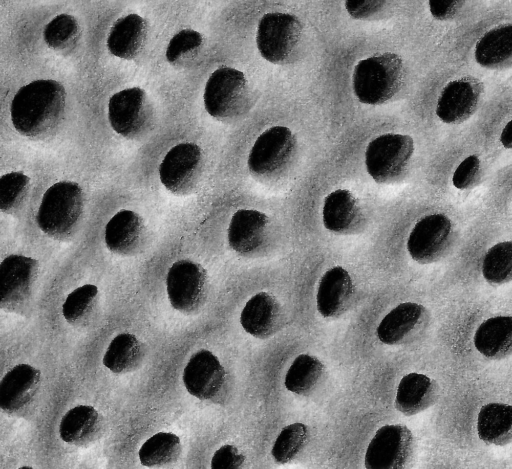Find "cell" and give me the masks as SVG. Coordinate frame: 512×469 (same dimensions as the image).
Instances as JSON below:
<instances>
[{
  "label": "cell",
  "instance_id": "27",
  "mask_svg": "<svg viewBox=\"0 0 512 469\" xmlns=\"http://www.w3.org/2000/svg\"><path fill=\"white\" fill-rule=\"evenodd\" d=\"M475 59L487 69L512 67V24L495 27L476 43Z\"/></svg>",
  "mask_w": 512,
  "mask_h": 469
},
{
  "label": "cell",
  "instance_id": "16",
  "mask_svg": "<svg viewBox=\"0 0 512 469\" xmlns=\"http://www.w3.org/2000/svg\"><path fill=\"white\" fill-rule=\"evenodd\" d=\"M225 380V369L208 350L192 355L183 371V383L187 391L201 400L215 397L223 388Z\"/></svg>",
  "mask_w": 512,
  "mask_h": 469
},
{
  "label": "cell",
  "instance_id": "5",
  "mask_svg": "<svg viewBox=\"0 0 512 469\" xmlns=\"http://www.w3.org/2000/svg\"><path fill=\"white\" fill-rule=\"evenodd\" d=\"M302 36L303 27L296 16L270 12L258 23L256 44L264 59L273 64H285L296 54Z\"/></svg>",
  "mask_w": 512,
  "mask_h": 469
},
{
  "label": "cell",
  "instance_id": "15",
  "mask_svg": "<svg viewBox=\"0 0 512 469\" xmlns=\"http://www.w3.org/2000/svg\"><path fill=\"white\" fill-rule=\"evenodd\" d=\"M429 313L423 305L405 302L394 307L380 321L376 333L386 345H400L415 340L426 329Z\"/></svg>",
  "mask_w": 512,
  "mask_h": 469
},
{
  "label": "cell",
  "instance_id": "30",
  "mask_svg": "<svg viewBox=\"0 0 512 469\" xmlns=\"http://www.w3.org/2000/svg\"><path fill=\"white\" fill-rule=\"evenodd\" d=\"M324 371L322 362L315 356L300 354L290 365L284 379L287 390L298 395L310 393L319 383Z\"/></svg>",
  "mask_w": 512,
  "mask_h": 469
},
{
  "label": "cell",
  "instance_id": "38",
  "mask_svg": "<svg viewBox=\"0 0 512 469\" xmlns=\"http://www.w3.org/2000/svg\"><path fill=\"white\" fill-rule=\"evenodd\" d=\"M481 161L477 155L466 157L455 169L452 183L457 189L474 188L481 180Z\"/></svg>",
  "mask_w": 512,
  "mask_h": 469
},
{
  "label": "cell",
  "instance_id": "39",
  "mask_svg": "<svg viewBox=\"0 0 512 469\" xmlns=\"http://www.w3.org/2000/svg\"><path fill=\"white\" fill-rule=\"evenodd\" d=\"M245 461V456L233 445L226 444L215 451L211 468L213 469H235L239 468Z\"/></svg>",
  "mask_w": 512,
  "mask_h": 469
},
{
  "label": "cell",
  "instance_id": "1",
  "mask_svg": "<svg viewBox=\"0 0 512 469\" xmlns=\"http://www.w3.org/2000/svg\"><path fill=\"white\" fill-rule=\"evenodd\" d=\"M66 106L65 88L55 80H35L21 87L11 103V121L21 135L41 139L59 125Z\"/></svg>",
  "mask_w": 512,
  "mask_h": 469
},
{
  "label": "cell",
  "instance_id": "14",
  "mask_svg": "<svg viewBox=\"0 0 512 469\" xmlns=\"http://www.w3.org/2000/svg\"><path fill=\"white\" fill-rule=\"evenodd\" d=\"M484 93L483 83L472 76L449 82L438 97L436 114L447 124H459L477 110Z\"/></svg>",
  "mask_w": 512,
  "mask_h": 469
},
{
  "label": "cell",
  "instance_id": "31",
  "mask_svg": "<svg viewBox=\"0 0 512 469\" xmlns=\"http://www.w3.org/2000/svg\"><path fill=\"white\" fill-rule=\"evenodd\" d=\"M181 453V442L177 435L159 432L146 440L139 450V459L144 466H163L176 461Z\"/></svg>",
  "mask_w": 512,
  "mask_h": 469
},
{
  "label": "cell",
  "instance_id": "6",
  "mask_svg": "<svg viewBox=\"0 0 512 469\" xmlns=\"http://www.w3.org/2000/svg\"><path fill=\"white\" fill-rule=\"evenodd\" d=\"M414 153V141L408 135L387 133L373 139L365 152V165L377 183H390L406 171Z\"/></svg>",
  "mask_w": 512,
  "mask_h": 469
},
{
  "label": "cell",
  "instance_id": "34",
  "mask_svg": "<svg viewBox=\"0 0 512 469\" xmlns=\"http://www.w3.org/2000/svg\"><path fill=\"white\" fill-rule=\"evenodd\" d=\"M30 178L21 172H10L0 178V209L14 214L25 203L30 191Z\"/></svg>",
  "mask_w": 512,
  "mask_h": 469
},
{
  "label": "cell",
  "instance_id": "23",
  "mask_svg": "<svg viewBox=\"0 0 512 469\" xmlns=\"http://www.w3.org/2000/svg\"><path fill=\"white\" fill-rule=\"evenodd\" d=\"M362 219L359 201L350 191L338 189L325 197L322 220L326 229L340 234L351 233L358 228Z\"/></svg>",
  "mask_w": 512,
  "mask_h": 469
},
{
  "label": "cell",
  "instance_id": "18",
  "mask_svg": "<svg viewBox=\"0 0 512 469\" xmlns=\"http://www.w3.org/2000/svg\"><path fill=\"white\" fill-rule=\"evenodd\" d=\"M41 373L29 364H18L10 369L0 383V408L9 414L25 408L36 396Z\"/></svg>",
  "mask_w": 512,
  "mask_h": 469
},
{
  "label": "cell",
  "instance_id": "10",
  "mask_svg": "<svg viewBox=\"0 0 512 469\" xmlns=\"http://www.w3.org/2000/svg\"><path fill=\"white\" fill-rule=\"evenodd\" d=\"M414 449L413 434L406 426H382L367 447L364 466L367 469L404 468L412 459Z\"/></svg>",
  "mask_w": 512,
  "mask_h": 469
},
{
  "label": "cell",
  "instance_id": "3",
  "mask_svg": "<svg viewBox=\"0 0 512 469\" xmlns=\"http://www.w3.org/2000/svg\"><path fill=\"white\" fill-rule=\"evenodd\" d=\"M84 210V193L75 182L61 181L43 195L36 222L48 236L65 240L78 228Z\"/></svg>",
  "mask_w": 512,
  "mask_h": 469
},
{
  "label": "cell",
  "instance_id": "24",
  "mask_svg": "<svg viewBox=\"0 0 512 469\" xmlns=\"http://www.w3.org/2000/svg\"><path fill=\"white\" fill-rule=\"evenodd\" d=\"M103 430V418L88 405L76 406L62 417L59 425L61 439L71 445L83 446L96 441Z\"/></svg>",
  "mask_w": 512,
  "mask_h": 469
},
{
  "label": "cell",
  "instance_id": "20",
  "mask_svg": "<svg viewBox=\"0 0 512 469\" xmlns=\"http://www.w3.org/2000/svg\"><path fill=\"white\" fill-rule=\"evenodd\" d=\"M268 224L269 218L261 211L237 210L228 226L229 246L240 255H252L263 246Z\"/></svg>",
  "mask_w": 512,
  "mask_h": 469
},
{
  "label": "cell",
  "instance_id": "42",
  "mask_svg": "<svg viewBox=\"0 0 512 469\" xmlns=\"http://www.w3.org/2000/svg\"><path fill=\"white\" fill-rule=\"evenodd\" d=\"M500 141L505 148L512 149V119L503 128Z\"/></svg>",
  "mask_w": 512,
  "mask_h": 469
},
{
  "label": "cell",
  "instance_id": "35",
  "mask_svg": "<svg viewBox=\"0 0 512 469\" xmlns=\"http://www.w3.org/2000/svg\"><path fill=\"white\" fill-rule=\"evenodd\" d=\"M80 35V28L75 17L60 14L54 17L44 29V40L53 50L63 51L74 46Z\"/></svg>",
  "mask_w": 512,
  "mask_h": 469
},
{
  "label": "cell",
  "instance_id": "19",
  "mask_svg": "<svg viewBox=\"0 0 512 469\" xmlns=\"http://www.w3.org/2000/svg\"><path fill=\"white\" fill-rule=\"evenodd\" d=\"M354 295L353 280L343 267L334 266L321 277L316 306L318 312L326 318L339 317L350 307Z\"/></svg>",
  "mask_w": 512,
  "mask_h": 469
},
{
  "label": "cell",
  "instance_id": "32",
  "mask_svg": "<svg viewBox=\"0 0 512 469\" xmlns=\"http://www.w3.org/2000/svg\"><path fill=\"white\" fill-rule=\"evenodd\" d=\"M482 274L492 285L512 281V241L499 242L488 249L482 263Z\"/></svg>",
  "mask_w": 512,
  "mask_h": 469
},
{
  "label": "cell",
  "instance_id": "40",
  "mask_svg": "<svg viewBox=\"0 0 512 469\" xmlns=\"http://www.w3.org/2000/svg\"><path fill=\"white\" fill-rule=\"evenodd\" d=\"M384 4V1L376 0H349L345 7L353 18L364 19L378 12Z\"/></svg>",
  "mask_w": 512,
  "mask_h": 469
},
{
  "label": "cell",
  "instance_id": "12",
  "mask_svg": "<svg viewBox=\"0 0 512 469\" xmlns=\"http://www.w3.org/2000/svg\"><path fill=\"white\" fill-rule=\"evenodd\" d=\"M208 280L205 269L191 260H179L170 267L166 290L172 307L190 313L205 301Z\"/></svg>",
  "mask_w": 512,
  "mask_h": 469
},
{
  "label": "cell",
  "instance_id": "33",
  "mask_svg": "<svg viewBox=\"0 0 512 469\" xmlns=\"http://www.w3.org/2000/svg\"><path fill=\"white\" fill-rule=\"evenodd\" d=\"M98 288L85 284L73 290L62 306V314L70 324H80L87 320L94 311L98 301Z\"/></svg>",
  "mask_w": 512,
  "mask_h": 469
},
{
  "label": "cell",
  "instance_id": "26",
  "mask_svg": "<svg viewBox=\"0 0 512 469\" xmlns=\"http://www.w3.org/2000/svg\"><path fill=\"white\" fill-rule=\"evenodd\" d=\"M146 37V21L137 14H129L114 23L109 32L107 47L116 57L133 59L143 49Z\"/></svg>",
  "mask_w": 512,
  "mask_h": 469
},
{
  "label": "cell",
  "instance_id": "25",
  "mask_svg": "<svg viewBox=\"0 0 512 469\" xmlns=\"http://www.w3.org/2000/svg\"><path fill=\"white\" fill-rule=\"evenodd\" d=\"M474 345L489 359H502L512 354V316L498 315L483 321L475 332Z\"/></svg>",
  "mask_w": 512,
  "mask_h": 469
},
{
  "label": "cell",
  "instance_id": "2",
  "mask_svg": "<svg viewBox=\"0 0 512 469\" xmlns=\"http://www.w3.org/2000/svg\"><path fill=\"white\" fill-rule=\"evenodd\" d=\"M405 78L400 56L392 52L360 60L353 71V90L364 104L380 105L398 93Z\"/></svg>",
  "mask_w": 512,
  "mask_h": 469
},
{
  "label": "cell",
  "instance_id": "17",
  "mask_svg": "<svg viewBox=\"0 0 512 469\" xmlns=\"http://www.w3.org/2000/svg\"><path fill=\"white\" fill-rule=\"evenodd\" d=\"M284 320L279 301L267 292H259L245 304L240 315L243 329L250 335L266 339L277 333Z\"/></svg>",
  "mask_w": 512,
  "mask_h": 469
},
{
  "label": "cell",
  "instance_id": "21",
  "mask_svg": "<svg viewBox=\"0 0 512 469\" xmlns=\"http://www.w3.org/2000/svg\"><path fill=\"white\" fill-rule=\"evenodd\" d=\"M143 219L131 210L118 211L106 224L104 239L107 248L119 255H133L145 241Z\"/></svg>",
  "mask_w": 512,
  "mask_h": 469
},
{
  "label": "cell",
  "instance_id": "36",
  "mask_svg": "<svg viewBox=\"0 0 512 469\" xmlns=\"http://www.w3.org/2000/svg\"><path fill=\"white\" fill-rule=\"evenodd\" d=\"M308 437L307 426L293 423L284 427L272 447V457L279 464L294 459L304 447Z\"/></svg>",
  "mask_w": 512,
  "mask_h": 469
},
{
  "label": "cell",
  "instance_id": "13",
  "mask_svg": "<svg viewBox=\"0 0 512 469\" xmlns=\"http://www.w3.org/2000/svg\"><path fill=\"white\" fill-rule=\"evenodd\" d=\"M295 149L296 138L289 128L271 127L254 142L248 156V168L257 176L275 174L289 163Z\"/></svg>",
  "mask_w": 512,
  "mask_h": 469
},
{
  "label": "cell",
  "instance_id": "28",
  "mask_svg": "<svg viewBox=\"0 0 512 469\" xmlns=\"http://www.w3.org/2000/svg\"><path fill=\"white\" fill-rule=\"evenodd\" d=\"M477 433L486 444L502 446L512 442V405L488 403L477 417Z\"/></svg>",
  "mask_w": 512,
  "mask_h": 469
},
{
  "label": "cell",
  "instance_id": "7",
  "mask_svg": "<svg viewBox=\"0 0 512 469\" xmlns=\"http://www.w3.org/2000/svg\"><path fill=\"white\" fill-rule=\"evenodd\" d=\"M203 172V152L193 143H180L172 147L159 166L161 183L175 195L195 192Z\"/></svg>",
  "mask_w": 512,
  "mask_h": 469
},
{
  "label": "cell",
  "instance_id": "8",
  "mask_svg": "<svg viewBox=\"0 0 512 469\" xmlns=\"http://www.w3.org/2000/svg\"><path fill=\"white\" fill-rule=\"evenodd\" d=\"M153 114L146 92L139 87L121 90L109 99L110 125L123 137L134 139L144 135L151 127Z\"/></svg>",
  "mask_w": 512,
  "mask_h": 469
},
{
  "label": "cell",
  "instance_id": "22",
  "mask_svg": "<svg viewBox=\"0 0 512 469\" xmlns=\"http://www.w3.org/2000/svg\"><path fill=\"white\" fill-rule=\"evenodd\" d=\"M440 395L437 382L421 373L412 372L402 377L396 396V409L406 416L425 411L436 403Z\"/></svg>",
  "mask_w": 512,
  "mask_h": 469
},
{
  "label": "cell",
  "instance_id": "9",
  "mask_svg": "<svg viewBox=\"0 0 512 469\" xmlns=\"http://www.w3.org/2000/svg\"><path fill=\"white\" fill-rule=\"evenodd\" d=\"M454 232L450 219L443 214L422 217L411 230L407 250L420 264H430L443 259L453 246Z\"/></svg>",
  "mask_w": 512,
  "mask_h": 469
},
{
  "label": "cell",
  "instance_id": "11",
  "mask_svg": "<svg viewBox=\"0 0 512 469\" xmlns=\"http://www.w3.org/2000/svg\"><path fill=\"white\" fill-rule=\"evenodd\" d=\"M38 261L23 255H9L0 264V305L7 312L20 313L27 305L38 275Z\"/></svg>",
  "mask_w": 512,
  "mask_h": 469
},
{
  "label": "cell",
  "instance_id": "29",
  "mask_svg": "<svg viewBox=\"0 0 512 469\" xmlns=\"http://www.w3.org/2000/svg\"><path fill=\"white\" fill-rule=\"evenodd\" d=\"M142 359V346L132 334L122 333L110 342L103 364L114 373L129 372L137 367Z\"/></svg>",
  "mask_w": 512,
  "mask_h": 469
},
{
  "label": "cell",
  "instance_id": "41",
  "mask_svg": "<svg viewBox=\"0 0 512 469\" xmlns=\"http://www.w3.org/2000/svg\"><path fill=\"white\" fill-rule=\"evenodd\" d=\"M463 3L456 0H431L429 8L432 16L437 20H448L456 14Z\"/></svg>",
  "mask_w": 512,
  "mask_h": 469
},
{
  "label": "cell",
  "instance_id": "4",
  "mask_svg": "<svg viewBox=\"0 0 512 469\" xmlns=\"http://www.w3.org/2000/svg\"><path fill=\"white\" fill-rule=\"evenodd\" d=\"M250 96V87L243 72L232 67H220L208 78L203 99L209 115L227 120L245 112Z\"/></svg>",
  "mask_w": 512,
  "mask_h": 469
},
{
  "label": "cell",
  "instance_id": "37",
  "mask_svg": "<svg viewBox=\"0 0 512 469\" xmlns=\"http://www.w3.org/2000/svg\"><path fill=\"white\" fill-rule=\"evenodd\" d=\"M203 44L202 35L192 29H184L175 34L166 49V59L171 64H178L186 56L198 50Z\"/></svg>",
  "mask_w": 512,
  "mask_h": 469
},
{
  "label": "cell",
  "instance_id": "43",
  "mask_svg": "<svg viewBox=\"0 0 512 469\" xmlns=\"http://www.w3.org/2000/svg\"><path fill=\"white\" fill-rule=\"evenodd\" d=\"M20 469H32V467H29V466H22V467H20Z\"/></svg>",
  "mask_w": 512,
  "mask_h": 469
}]
</instances>
